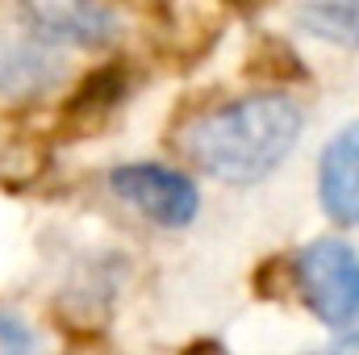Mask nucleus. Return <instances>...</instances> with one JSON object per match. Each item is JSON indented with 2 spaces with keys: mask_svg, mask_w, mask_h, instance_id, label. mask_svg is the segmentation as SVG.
Segmentation results:
<instances>
[{
  "mask_svg": "<svg viewBox=\"0 0 359 355\" xmlns=\"http://www.w3.org/2000/svg\"><path fill=\"white\" fill-rule=\"evenodd\" d=\"M301 134V109L280 92L226 100L180 130L176 147L188 163L226 184H255L280 168Z\"/></svg>",
  "mask_w": 359,
  "mask_h": 355,
  "instance_id": "obj_1",
  "label": "nucleus"
},
{
  "mask_svg": "<svg viewBox=\"0 0 359 355\" xmlns=\"http://www.w3.org/2000/svg\"><path fill=\"white\" fill-rule=\"evenodd\" d=\"M301 301L326 322V326H351L359 322V255L343 239H313L301 247L297 264Z\"/></svg>",
  "mask_w": 359,
  "mask_h": 355,
  "instance_id": "obj_2",
  "label": "nucleus"
},
{
  "mask_svg": "<svg viewBox=\"0 0 359 355\" xmlns=\"http://www.w3.org/2000/svg\"><path fill=\"white\" fill-rule=\"evenodd\" d=\"M109 184L121 201H130L138 213H147L159 226H188L201 205L196 184L163 163H121L113 168Z\"/></svg>",
  "mask_w": 359,
  "mask_h": 355,
  "instance_id": "obj_3",
  "label": "nucleus"
},
{
  "mask_svg": "<svg viewBox=\"0 0 359 355\" xmlns=\"http://www.w3.org/2000/svg\"><path fill=\"white\" fill-rule=\"evenodd\" d=\"M21 21L38 42H67V46H104L117 38L121 21L104 4H25Z\"/></svg>",
  "mask_w": 359,
  "mask_h": 355,
  "instance_id": "obj_4",
  "label": "nucleus"
},
{
  "mask_svg": "<svg viewBox=\"0 0 359 355\" xmlns=\"http://www.w3.org/2000/svg\"><path fill=\"white\" fill-rule=\"evenodd\" d=\"M318 196L339 226H359V121L343 126L322 151Z\"/></svg>",
  "mask_w": 359,
  "mask_h": 355,
  "instance_id": "obj_5",
  "label": "nucleus"
},
{
  "mask_svg": "<svg viewBox=\"0 0 359 355\" xmlns=\"http://www.w3.org/2000/svg\"><path fill=\"white\" fill-rule=\"evenodd\" d=\"M63 55L38 38H0V96H42L63 80Z\"/></svg>",
  "mask_w": 359,
  "mask_h": 355,
  "instance_id": "obj_6",
  "label": "nucleus"
},
{
  "mask_svg": "<svg viewBox=\"0 0 359 355\" xmlns=\"http://www.w3.org/2000/svg\"><path fill=\"white\" fill-rule=\"evenodd\" d=\"M292 21L313 34V38H326V42H339V46H359V0H334V4H301L292 13Z\"/></svg>",
  "mask_w": 359,
  "mask_h": 355,
  "instance_id": "obj_7",
  "label": "nucleus"
},
{
  "mask_svg": "<svg viewBox=\"0 0 359 355\" xmlns=\"http://www.w3.org/2000/svg\"><path fill=\"white\" fill-rule=\"evenodd\" d=\"M0 351L4 355H34V335L13 314H0Z\"/></svg>",
  "mask_w": 359,
  "mask_h": 355,
  "instance_id": "obj_8",
  "label": "nucleus"
},
{
  "mask_svg": "<svg viewBox=\"0 0 359 355\" xmlns=\"http://www.w3.org/2000/svg\"><path fill=\"white\" fill-rule=\"evenodd\" d=\"M326 355H359V330H347V335H339V339L326 347Z\"/></svg>",
  "mask_w": 359,
  "mask_h": 355,
  "instance_id": "obj_9",
  "label": "nucleus"
}]
</instances>
